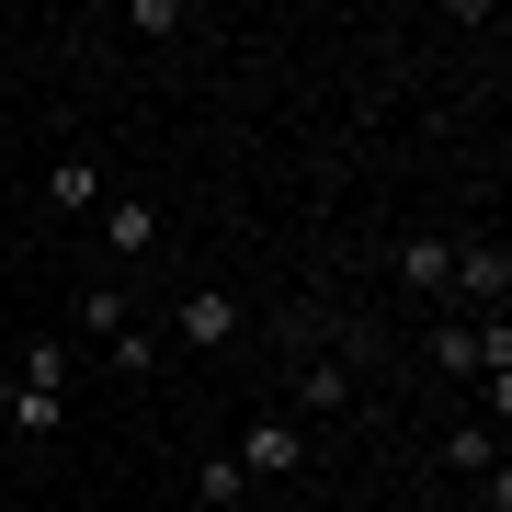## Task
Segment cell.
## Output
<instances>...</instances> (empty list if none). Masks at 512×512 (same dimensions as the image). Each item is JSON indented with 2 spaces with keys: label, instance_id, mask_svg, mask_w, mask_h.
Returning a JSON list of instances; mask_svg holds the SVG:
<instances>
[{
  "label": "cell",
  "instance_id": "1",
  "mask_svg": "<svg viewBox=\"0 0 512 512\" xmlns=\"http://www.w3.org/2000/svg\"><path fill=\"white\" fill-rule=\"evenodd\" d=\"M444 296H456V308H478V319H501V296H512V251H501V239H467Z\"/></svg>",
  "mask_w": 512,
  "mask_h": 512
},
{
  "label": "cell",
  "instance_id": "2",
  "mask_svg": "<svg viewBox=\"0 0 512 512\" xmlns=\"http://www.w3.org/2000/svg\"><path fill=\"white\" fill-rule=\"evenodd\" d=\"M171 342H194V353H228V342H239V296H228V285H194L183 308H171Z\"/></svg>",
  "mask_w": 512,
  "mask_h": 512
},
{
  "label": "cell",
  "instance_id": "3",
  "mask_svg": "<svg viewBox=\"0 0 512 512\" xmlns=\"http://www.w3.org/2000/svg\"><path fill=\"white\" fill-rule=\"evenodd\" d=\"M92 228H103V251H114V262H148V251H160V205H148V194H103V217H92Z\"/></svg>",
  "mask_w": 512,
  "mask_h": 512
},
{
  "label": "cell",
  "instance_id": "4",
  "mask_svg": "<svg viewBox=\"0 0 512 512\" xmlns=\"http://www.w3.org/2000/svg\"><path fill=\"white\" fill-rule=\"evenodd\" d=\"M308 467V433H296V421H251V433H239V478H296Z\"/></svg>",
  "mask_w": 512,
  "mask_h": 512
},
{
  "label": "cell",
  "instance_id": "5",
  "mask_svg": "<svg viewBox=\"0 0 512 512\" xmlns=\"http://www.w3.org/2000/svg\"><path fill=\"white\" fill-rule=\"evenodd\" d=\"M433 376H456V387H478V365H490V319H433Z\"/></svg>",
  "mask_w": 512,
  "mask_h": 512
},
{
  "label": "cell",
  "instance_id": "6",
  "mask_svg": "<svg viewBox=\"0 0 512 512\" xmlns=\"http://www.w3.org/2000/svg\"><path fill=\"white\" fill-rule=\"evenodd\" d=\"M46 205H57V217H103V160H92V148H69V160L46 171Z\"/></svg>",
  "mask_w": 512,
  "mask_h": 512
},
{
  "label": "cell",
  "instance_id": "7",
  "mask_svg": "<svg viewBox=\"0 0 512 512\" xmlns=\"http://www.w3.org/2000/svg\"><path fill=\"white\" fill-rule=\"evenodd\" d=\"M0 421H12L23 444H46L57 421H69V399H57V387H23V376H12V387H0Z\"/></svg>",
  "mask_w": 512,
  "mask_h": 512
},
{
  "label": "cell",
  "instance_id": "8",
  "mask_svg": "<svg viewBox=\"0 0 512 512\" xmlns=\"http://www.w3.org/2000/svg\"><path fill=\"white\" fill-rule=\"evenodd\" d=\"M126 319H137V296H126V285H80V296H69V330H80V342H114Z\"/></svg>",
  "mask_w": 512,
  "mask_h": 512
},
{
  "label": "cell",
  "instance_id": "9",
  "mask_svg": "<svg viewBox=\"0 0 512 512\" xmlns=\"http://www.w3.org/2000/svg\"><path fill=\"white\" fill-rule=\"evenodd\" d=\"M399 285L410 296H444V285H456V239H399Z\"/></svg>",
  "mask_w": 512,
  "mask_h": 512
},
{
  "label": "cell",
  "instance_id": "10",
  "mask_svg": "<svg viewBox=\"0 0 512 512\" xmlns=\"http://www.w3.org/2000/svg\"><path fill=\"white\" fill-rule=\"evenodd\" d=\"M103 365L126 376V387H148V376H160V330H148V319H126V330L103 342Z\"/></svg>",
  "mask_w": 512,
  "mask_h": 512
},
{
  "label": "cell",
  "instance_id": "11",
  "mask_svg": "<svg viewBox=\"0 0 512 512\" xmlns=\"http://www.w3.org/2000/svg\"><path fill=\"white\" fill-rule=\"evenodd\" d=\"M296 399L308 410H353V365L342 353H308V365H296Z\"/></svg>",
  "mask_w": 512,
  "mask_h": 512
},
{
  "label": "cell",
  "instance_id": "12",
  "mask_svg": "<svg viewBox=\"0 0 512 512\" xmlns=\"http://www.w3.org/2000/svg\"><path fill=\"white\" fill-rule=\"evenodd\" d=\"M444 467H456V478H490L501 467V433H490V421H456V433H444Z\"/></svg>",
  "mask_w": 512,
  "mask_h": 512
},
{
  "label": "cell",
  "instance_id": "13",
  "mask_svg": "<svg viewBox=\"0 0 512 512\" xmlns=\"http://www.w3.org/2000/svg\"><path fill=\"white\" fill-rule=\"evenodd\" d=\"M239 501H251L239 456H205V467H194V512H239Z\"/></svg>",
  "mask_w": 512,
  "mask_h": 512
},
{
  "label": "cell",
  "instance_id": "14",
  "mask_svg": "<svg viewBox=\"0 0 512 512\" xmlns=\"http://www.w3.org/2000/svg\"><path fill=\"white\" fill-rule=\"evenodd\" d=\"M12 376H23V387H57V399H69V342H57V330H35Z\"/></svg>",
  "mask_w": 512,
  "mask_h": 512
},
{
  "label": "cell",
  "instance_id": "15",
  "mask_svg": "<svg viewBox=\"0 0 512 512\" xmlns=\"http://www.w3.org/2000/svg\"><path fill=\"white\" fill-rule=\"evenodd\" d=\"M0 512H23V501H0Z\"/></svg>",
  "mask_w": 512,
  "mask_h": 512
},
{
  "label": "cell",
  "instance_id": "16",
  "mask_svg": "<svg viewBox=\"0 0 512 512\" xmlns=\"http://www.w3.org/2000/svg\"><path fill=\"white\" fill-rule=\"evenodd\" d=\"M0 35H12V23H0Z\"/></svg>",
  "mask_w": 512,
  "mask_h": 512
}]
</instances>
